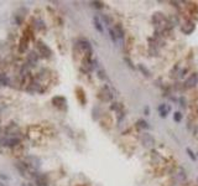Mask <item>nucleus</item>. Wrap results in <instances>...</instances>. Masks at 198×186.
Masks as SVG:
<instances>
[{"instance_id":"1","label":"nucleus","mask_w":198,"mask_h":186,"mask_svg":"<svg viewBox=\"0 0 198 186\" xmlns=\"http://www.w3.org/2000/svg\"><path fill=\"white\" fill-rule=\"evenodd\" d=\"M152 21H154V24H155V26L156 28H163L165 25H167V19L165 18V16L162 15V14H160V13H156L154 16H152Z\"/></svg>"},{"instance_id":"2","label":"nucleus","mask_w":198,"mask_h":186,"mask_svg":"<svg viewBox=\"0 0 198 186\" xmlns=\"http://www.w3.org/2000/svg\"><path fill=\"white\" fill-rule=\"evenodd\" d=\"M37 50L40 51V54L42 55L44 57H51V55H52V51H51V48H50L45 42H42V41H38L37 42Z\"/></svg>"},{"instance_id":"3","label":"nucleus","mask_w":198,"mask_h":186,"mask_svg":"<svg viewBox=\"0 0 198 186\" xmlns=\"http://www.w3.org/2000/svg\"><path fill=\"white\" fill-rule=\"evenodd\" d=\"M19 144H20V139L19 138H3V139H0V145L16 147Z\"/></svg>"},{"instance_id":"4","label":"nucleus","mask_w":198,"mask_h":186,"mask_svg":"<svg viewBox=\"0 0 198 186\" xmlns=\"http://www.w3.org/2000/svg\"><path fill=\"white\" fill-rule=\"evenodd\" d=\"M78 45L82 48V51L86 54V57H90V55H92V46H90L89 42L87 40H81L78 42Z\"/></svg>"},{"instance_id":"5","label":"nucleus","mask_w":198,"mask_h":186,"mask_svg":"<svg viewBox=\"0 0 198 186\" xmlns=\"http://www.w3.org/2000/svg\"><path fill=\"white\" fill-rule=\"evenodd\" d=\"M196 29V25L193 21H187L182 25V28H181V30H182V32L185 33V35H191V33L194 31Z\"/></svg>"},{"instance_id":"6","label":"nucleus","mask_w":198,"mask_h":186,"mask_svg":"<svg viewBox=\"0 0 198 186\" xmlns=\"http://www.w3.org/2000/svg\"><path fill=\"white\" fill-rule=\"evenodd\" d=\"M197 83H198V74L193 73L187 78V81L185 82V86H186V88H191V87H194Z\"/></svg>"},{"instance_id":"7","label":"nucleus","mask_w":198,"mask_h":186,"mask_svg":"<svg viewBox=\"0 0 198 186\" xmlns=\"http://www.w3.org/2000/svg\"><path fill=\"white\" fill-rule=\"evenodd\" d=\"M141 141H143V144L145 145V147H152L154 144H155V139H154V137H151L150 134H147V133H145V134H143V137H141Z\"/></svg>"},{"instance_id":"8","label":"nucleus","mask_w":198,"mask_h":186,"mask_svg":"<svg viewBox=\"0 0 198 186\" xmlns=\"http://www.w3.org/2000/svg\"><path fill=\"white\" fill-rule=\"evenodd\" d=\"M170 106H167V104H161V106H159V113H160V117H162V118H166L167 117V114H168V112H170Z\"/></svg>"},{"instance_id":"9","label":"nucleus","mask_w":198,"mask_h":186,"mask_svg":"<svg viewBox=\"0 0 198 186\" xmlns=\"http://www.w3.org/2000/svg\"><path fill=\"white\" fill-rule=\"evenodd\" d=\"M93 22H94V28L97 29L98 32H103V26H102V22L99 21L98 16H94L93 18Z\"/></svg>"},{"instance_id":"10","label":"nucleus","mask_w":198,"mask_h":186,"mask_svg":"<svg viewBox=\"0 0 198 186\" xmlns=\"http://www.w3.org/2000/svg\"><path fill=\"white\" fill-rule=\"evenodd\" d=\"M114 32H115V35H117V37H119V39L124 37V30L121 26H119V25H117V26L114 28Z\"/></svg>"},{"instance_id":"11","label":"nucleus","mask_w":198,"mask_h":186,"mask_svg":"<svg viewBox=\"0 0 198 186\" xmlns=\"http://www.w3.org/2000/svg\"><path fill=\"white\" fill-rule=\"evenodd\" d=\"M137 67H139V70H140V71H141V72L144 73V76H146V77H150V71H148V70L146 68V67H145V65L140 63Z\"/></svg>"},{"instance_id":"12","label":"nucleus","mask_w":198,"mask_h":186,"mask_svg":"<svg viewBox=\"0 0 198 186\" xmlns=\"http://www.w3.org/2000/svg\"><path fill=\"white\" fill-rule=\"evenodd\" d=\"M173 121H175L176 123H180L181 121H182V113H181V112H176L175 114H173Z\"/></svg>"},{"instance_id":"13","label":"nucleus","mask_w":198,"mask_h":186,"mask_svg":"<svg viewBox=\"0 0 198 186\" xmlns=\"http://www.w3.org/2000/svg\"><path fill=\"white\" fill-rule=\"evenodd\" d=\"M37 55L35 54V52H30V55H29V61H31L32 63H36L37 62Z\"/></svg>"},{"instance_id":"14","label":"nucleus","mask_w":198,"mask_h":186,"mask_svg":"<svg viewBox=\"0 0 198 186\" xmlns=\"http://www.w3.org/2000/svg\"><path fill=\"white\" fill-rule=\"evenodd\" d=\"M109 36H110V39H112V41L114 42V44H117V40H118V37H117V35H115L114 29H109Z\"/></svg>"},{"instance_id":"15","label":"nucleus","mask_w":198,"mask_h":186,"mask_svg":"<svg viewBox=\"0 0 198 186\" xmlns=\"http://www.w3.org/2000/svg\"><path fill=\"white\" fill-rule=\"evenodd\" d=\"M137 125L140 126V128H144V129H148V128H150L148 124L145 121H137Z\"/></svg>"},{"instance_id":"16","label":"nucleus","mask_w":198,"mask_h":186,"mask_svg":"<svg viewBox=\"0 0 198 186\" xmlns=\"http://www.w3.org/2000/svg\"><path fill=\"white\" fill-rule=\"evenodd\" d=\"M102 20L104 21V24H105V25H110V24H112V19L109 18L108 15H105V14H104V15H102Z\"/></svg>"},{"instance_id":"17","label":"nucleus","mask_w":198,"mask_h":186,"mask_svg":"<svg viewBox=\"0 0 198 186\" xmlns=\"http://www.w3.org/2000/svg\"><path fill=\"white\" fill-rule=\"evenodd\" d=\"M186 151H187V154H188V156H189V158H191V159L193 160V161H196V160H197V156L194 155V153H193V151H192L191 149H189V148H187V149H186Z\"/></svg>"},{"instance_id":"18","label":"nucleus","mask_w":198,"mask_h":186,"mask_svg":"<svg viewBox=\"0 0 198 186\" xmlns=\"http://www.w3.org/2000/svg\"><path fill=\"white\" fill-rule=\"evenodd\" d=\"M0 84H3V86H7V77L5 74H0Z\"/></svg>"},{"instance_id":"19","label":"nucleus","mask_w":198,"mask_h":186,"mask_svg":"<svg viewBox=\"0 0 198 186\" xmlns=\"http://www.w3.org/2000/svg\"><path fill=\"white\" fill-rule=\"evenodd\" d=\"M90 4H92L95 9H102L103 7V3H100V1H92Z\"/></svg>"},{"instance_id":"20","label":"nucleus","mask_w":198,"mask_h":186,"mask_svg":"<svg viewBox=\"0 0 198 186\" xmlns=\"http://www.w3.org/2000/svg\"><path fill=\"white\" fill-rule=\"evenodd\" d=\"M98 77L100 80H106V74H105V72L103 70H99L98 71Z\"/></svg>"},{"instance_id":"21","label":"nucleus","mask_w":198,"mask_h":186,"mask_svg":"<svg viewBox=\"0 0 198 186\" xmlns=\"http://www.w3.org/2000/svg\"><path fill=\"white\" fill-rule=\"evenodd\" d=\"M124 61H125V62L128 63V66H129V67H131V68H133V70H135V66L133 65V62H131V61L129 60L128 57H125V58H124Z\"/></svg>"},{"instance_id":"22","label":"nucleus","mask_w":198,"mask_h":186,"mask_svg":"<svg viewBox=\"0 0 198 186\" xmlns=\"http://www.w3.org/2000/svg\"><path fill=\"white\" fill-rule=\"evenodd\" d=\"M118 108H119V104H118V103H113V106H110V109H113V111H117Z\"/></svg>"},{"instance_id":"23","label":"nucleus","mask_w":198,"mask_h":186,"mask_svg":"<svg viewBox=\"0 0 198 186\" xmlns=\"http://www.w3.org/2000/svg\"><path fill=\"white\" fill-rule=\"evenodd\" d=\"M0 179H3V180H7L9 177H7L6 175H4V174H0Z\"/></svg>"},{"instance_id":"24","label":"nucleus","mask_w":198,"mask_h":186,"mask_svg":"<svg viewBox=\"0 0 198 186\" xmlns=\"http://www.w3.org/2000/svg\"><path fill=\"white\" fill-rule=\"evenodd\" d=\"M145 114L148 115V108H145Z\"/></svg>"},{"instance_id":"25","label":"nucleus","mask_w":198,"mask_h":186,"mask_svg":"<svg viewBox=\"0 0 198 186\" xmlns=\"http://www.w3.org/2000/svg\"><path fill=\"white\" fill-rule=\"evenodd\" d=\"M0 186H5V185H4V182H1V181H0Z\"/></svg>"},{"instance_id":"26","label":"nucleus","mask_w":198,"mask_h":186,"mask_svg":"<svg viewBox=\"0 0 198 186\" xmlns=\"http://www.w3.org/2000/svg\"><path fill=\"white\" fill-rule=\"evenodd\" d=\"M196 133H197V134H198V126H197V129H196Z\"/></svg>"},{"instance_id":"27","label":"nucleus","mask_w":198,"mask_h":186,"mask_svg":"<svg viewBox=\"0 0 198 186\" xmlns=\"http://www.w3.org/2000/svg\"><path fill=\"white\" fill-rule=\"evenodd\" d=\"M21 186H26V185H25V184H22V185H21Z\"/></svg>"},{"instance_id":"28","label":"nucleus","mask_w":198,"mask_h":186,"mask_svg":"<svg viewBox=\"0 0 198 186\" xmlns=\"http://www.w3.org/2000/svg\"><path fill=\"white\" fill-rule=\"evenodd\" d=\"M29 186H32V185H31V184H30V185H29Z\"/></svg>"},{"instance_id":"29","label":"nucleus","mask_w":198,"mask_h":186,"mask_svg":"<svg viewBox=\"0 0 198 186\" xmlns=\"http://www.w3.org/2000/svg\"><path fill=\"white\" fill-rule=\"evenodd\" d=\"M197 74H198V73H197Z\"/></svg>"}]
</instances>
